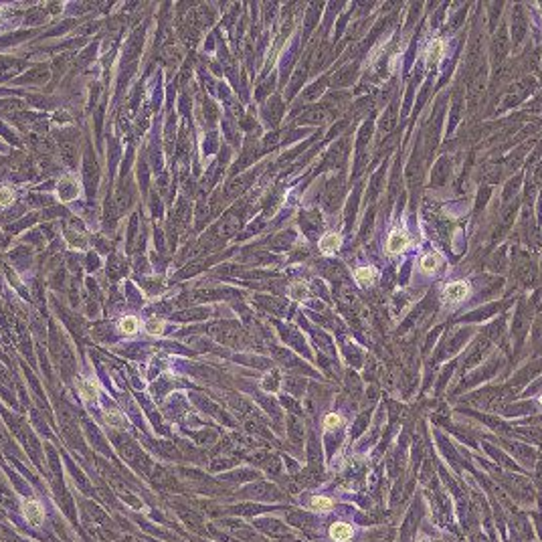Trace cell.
Returning <instances> with one entry per match:
<instances>
[{"mask_svg": "<svg viewBox=\"0 0 542 542\" xmlns=\"http://www.w3.org/2000/svg\"><path fill=\"white\" fill-rule=\"evenodd\" d=\"M118 328H120V332H122V334L132 336V334L138 332V320H136L134 316H125V318H122V320H120Z\"/></svg>", "mask_w": 542, "mask_h": 542, "instance_id": "8", "label": "cell"}, {"mask_svg": "<svg viewBox=\"0 0 542 542\" xmlns=\"http://www.w3.org/2000/svg\"><path fill=\"white\" fill-rule=\"evenodd\" d=\"M407 243H409V239H407L405 233L393 231L391 237H388V241H386V249H388V253H401V251L407 247Z\"/></svg>", "mask_w": 542, "mask_h": 542, "instance_id": "5", "label": "cell"}, {"mask_svg": "<svg viewBox=\"0 0 542 542\" xmlns=\"http://www.w3.org/2000/svg\"><path fill=\"white\" fill-rule=\"evenodd\" d=\"M340 243H342L340 235L328 233V235H324V237L320 239V249L324 251V253H334V251L340 247Z\"/></svg>", "mask_w": 542, "mask_h": 542, "instance_id": "6", "label": "cell"}, {"mask_svg": "<svg viewBox=\"0 0 542 542\" xmlns=\"http://www.w3.org/2000/svg\"><path fill=\"white\" fill-rule=\"evenodd\" d=\"M144 330L150 334V336H160L164 332V322L158 320V318H150L146 324H144Z\"/></svg>", "mask_w": 542, "mask_h": 542, "instance_id": "10", "label": "cell"}, {"mask_svg": "<svg viewBox=\"0 0 542 542\" xmlns=\"http://www.w3.org/2000/svg\"><path fill=\"white\" fill-rule=\"evenodd\" d=\"M103 421H105L110 427H124L125 425V417L120 413V411H105Z\"/></svg>", "mask_w": 542, "mask_h": 542, "instance_id": "9", "label": "cell"}, {"mask_svg": "<svg viewBox=\"0 0 542 542\" xmlns=\"http://www.w3.org/2000/svg\"><path fill=\"white\" fill-rule=\"evenodd\" d=\"M23 514L27 518V522L35 528L42 526L45 522V508L39 500H25L23 502Z\"/></svg>", "mask_w": 542, "mask_h": 542, "instance_id": "1", "label": "cell"}, {"mask_svg": "<svg viewBox=\"0 0 542 542\" xmlns=\"http://www.w3.org/2000/svg\"><path fill=\"white\" fill-rule=\"evenodd\" d=\"M77 388H79V393H81V397H83L85 401H97V395H99V391H97V384L93 382V380H85V378H77Z\"/></svg>", "mask_w": 542, "mask_h": 542, "instance_id": "4", "label": "cell"}, {"mask_svg": "<svg viewBox=\"0 0 542 542\" xmlns=\"http://www.w3.org/2000/svg\"><path fill=\"white\" fill-rule=\"evenodd\" d=\"M12 190L8 188V186H0V207H6V205H10L12 203Z\"/></svg>", "mask_w": 542, "mask_h": 542, "instance_id": "14", "label": "cell"}, {"mask_svg": "<svg viewBox=\"0 0 542 542\" xmlns=\"http://www.w3.org/2000/svg\"><path fill=\"white\" fill-rule=\"evenodd\" d=\"M330 536L338 542H346L352 538V526L346 522H334L330 526Z\"/></svg>", "mask_w": 542, "mask_h": 542, "instance_id": "3", "label": "cell"}, {"mask_svg": "<svg viewBox=\"0 0 542 542\" xmlns=\"http://www.w3.org/2000/svg\"><path fill=\"white\" fill-rule=\"evenodd\" d=\"M0 14H2V8H0Z\"/></svg>", "mask_w": 542, "mask_h": 542, "instance_id": "16", "label": "cell"}, {"mask_svg": "<svg viewBox=\"0 0 542 542\" xmlns=\"http://www.w3.org/2000/svg\"><path fill=\"white\" fill-rule=\"evenodd\" d=\"M469 293V288L465 281H456V284H449L443 292V299L445 301H461L465 295Z\"/></svg>", "mask_w": 542, "mask_h": 542, "instance_id": "2", "label": "cell"}, {"mask_svg": "<svg viewBox=\"0 0 542 542\" xmlns=\"http://www.w3.org/2000/svg\"><path fill=\"white\" fill-rule=\"evenodd\" d=\"M441 53H443V42L433 41L431 45H429V49H427V59H429V61H439Z\"/></svg>", "mask_w": 542, "mask_h": 542, "instance_id": "13", "label": "cell"}, {"mask_svg": "<svg viewBox=\"0 0 542 542\" xmlns=\"http://www.w3.org/2000/svg\"><path fill=\"white\" fill-rule=\"evenodd\" d=\"M354 277L358 284H371L375 279V269L373 267H358L354 271Z\"/></svg>", "mask_w": 542, "mask_h": 542, "instance_id": "11", "label": "cell"}, {"mask_svg": "<svg viewBox=\"0 0 542 542\" xmlns=\"http://www.w3.org/2000/svg\"><path fill=\"white\" fill-rule=\"evenodd\" d=\"M439 261H441V257H439L437 253H429V255H425V257L421 259V269H423L425 273H433V271L437 269Z\"/></svg>", "mask_w": 542, "mask_h": 542, "instance_id": "7", "label": "cell"}, {"mask_svg": "<svg viewBox=\"0 0 542 542\" xmlns=\"http://www.w3.org/2000/svg\"><path fill=\"white\" fill-rule=\"evenodd\" d=\"M332 504L334 502L330 500V498H326V496H314V498H310V506H312L314 510H322V512H326V510L332 508Z\"/></svg>", "mask_w": 542, "mask_h": 542, "instance_id": "12", "label": "cell"}, {"mask_svg": "<svg viewBox=\"0 0 542 542\" xmlns=\"http://www.w3.org/2000/svg\"><path fill=\"white\" fill-rule=\"evenodd\" d=\"M338 425H340V417H338L336 413L326 415V419H324V427H326V429H334V427H338Z\"/></svg>", "mask_w": 542, "mask_h": 542, "instance_id": "15", "label": "cell"}]
</instances>
